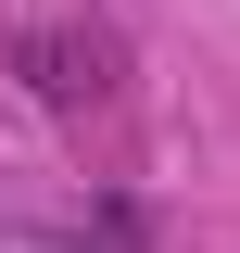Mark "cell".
Listing matches in <instances>:
<instances>
[{"instance_id":"obj_1","label":"cell","mask_w":240,"mask_h":253,"mask_svg":"<svg viewBox=\"0 0 240 253\" xmlns=\"http://www.w3.org/2000/svg\"><path fill=\"white\" fill-rule=\"evenodd\" d=\"M26 76H38V101H101L114 89V38L101 26H26Z\"/></svg>"}]
</instances>
